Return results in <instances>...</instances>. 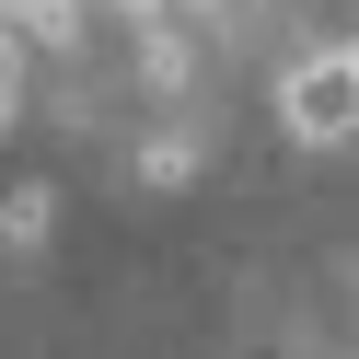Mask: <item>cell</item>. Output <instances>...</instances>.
<instances>
[{
	"instance_id": "1",
	"label": "cell",
	"mask_w": 359,
	"mask_h": 359,
	"mask_svg": "<svg viewBox=\"0 0 359 359\" xmlns=\"http://www.w3.org/2000/svg\"><path fill=\"white\" fill-rule=\"evenodd\" d=\"M278 116H290V140H359V47L302 58L290 93H278Z\"/></svg>"
},
{
	"instance_id": "2",
	"label": "cell",
	"mask_w": 359,
	"mask_h": 359,
	"mask_svg": "<svg viewBox=\"0 0 359 359\" xmlns=\"http://www.w3.org/2000/svg\"><path fill=\"white\" fill-rule=\"evenodd\" d=\"M0 24L24 47H81V0H0Z\"/></svg>"
},
{
	"instance_id": "3",
	"label": "cell",
	"mask_w": 359,
	"mask_h": 359,
	"mask_svg": "<svg viewBox=\"0 0 359 359\" xmlns=\"http://www.w3.org/2000/svg\"><path fill=\"white\" fill-rule=\"evenodd\" d=\"M47 220H58V186H12V197H0V243H12V255H35Z\"/></svg>"
},
{
	"instance_id": "4",
	"label": "cell",
	"mask_w": 359,
	"mask_h": 359,
	"mask_svg": "<svg viewBox=\"0 0 359 359\" xmlns=\"http://www.w3.org/2000/svg\"><path fill=\"white\" fill-rule=\"evenodd\" d=\"M186 70H197V47H186V35H174V24H140V81H151V93H174Z\"/></svg>"
},
{
	"instance_id": "5",
	"label": "cell",
	"mask_w": 359,
	"mask_h": 359,
	"mask_svg": "<svg viewBox=\"0 0 359 359\" xmlns=\"http://www.w3.org/2000/svg\"><path fill=\"white\" fill-rule=\"evenodd\" d=\"M12 70H24V35H12V24H0V128H12V116H24V81H12Z\"/></svg>"
},
{
	"instance_id": "6",
	"label": "cell",
	"mask_w": 359,
	"mask_h": 359,
	"mask_svg": "<svg viewBox=\"0 0 359 359\" xmlns=\"http://www.w3.org/2000/svg\"><path fill=\"white\" fill-rule=\"evenodd\" d=\"M116 12H128V24H163V0H116Z\"/></svg>"
}]
</instances>
